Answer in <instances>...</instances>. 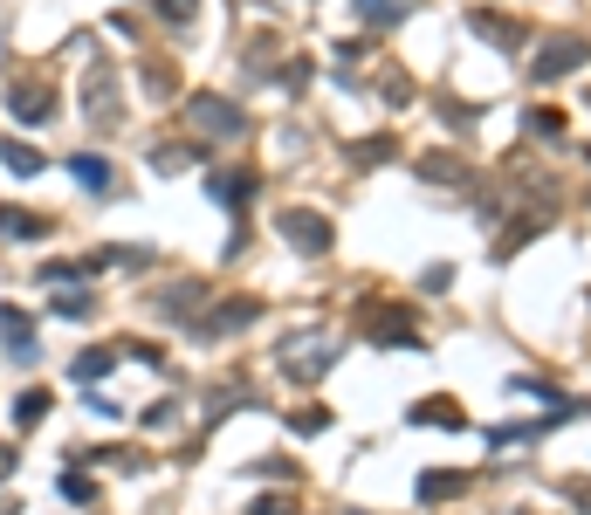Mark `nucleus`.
I'll return each mask as SVG.
<instances>
[{"label":"nucleus","instance_id":"obj_1","mask_svg":"<svg viewBox=\"0 0 591 515\" xmlns=\"http://www.w3.org/2000/svg\"><path fill=\"white\" fill-rule=\"evenodd\" d=\"M193 124H206L214 138H241V131H248V117H241L234 104H220V96H200V104H193Z\"/></svg>","mask_w":591,"mask_h":515},{"label":"nucleus","instance_id":"obj_2","mask_svg":"<svg viewBox=\"0 0 591 515\" xmlns=\"http://www.w3.org/2000/svg\"><path fill=\"white\" fill-rule=\"evenodd\" d=\"M282 234H289L296 248L324 254V248H330V220H324V213H303V206H296V213H282Z\"/></svg>","mask_w":591,"mask_h":515},{"label":"nucleus","instance_id":"obj_3","mask_svg":"<svg viewBox=\"0 0 591 515\" xmlns=\"http://www.w3.org/2000/svg\"><path fill=\"white\" fill-rule=\"evenodd\" d=\"M83 104H96V124H117V117H125V110H117V83H110V63H96L90 69V83H83Z\"/></svg>","mask_w":591,"mask_h":515},{"label":"nucleus","instance_id":"obj_4","mask_svg":"<svg viewBox=\"0 0 591 515\" xmlns=\"http://www.w3.org/2000/svg\"><path fill=\"white\" fill-rule=\"evenodd\" d=\"M585 55H591L585 42H557L550 55H536V83H550V76H571V69L585 63Z\"/></svg>","mask_w":591,"mask_h":515},{"label":"nucleus","instance_id":"obj_5","mask_svg":"<svg viewBox=\"0 0 591 515\" xmlns=\"http://www.w3.org/2000/svg\"><path fill=\"white\" fill-rule=\"evenodd\" d=\"M15 117L21 124H48V90L35 83V90H15Z\"/></svg>","mask_w":591,"mask_h":515},{"label":"nucleus","instance_id":"obj_6","mask_svg":"<svg viewBox=\"0 0 591 515\" xmlns=\"http://www.w3.org/2000/svg\"><path fill=\"white\" fill-rule=\"evenodd\" d=\"M0 343H7L15 358H28V316L21 310H0Z\"/></svg>","mask_w":591,"mask_h":515},{"label":"nucleus","instance_id":"obj_7","mask_svg":"<svg viewBox=\"0 0 591 515\" xmlns=\"http://www.w3.org/2000/svg\"><path fill=\"white\" fill-rule=\"evenodd\" d=\"M48 220H35V213H15V206H0V234L7 241H28V234H42Z\"/></svg>","mask_w":591,"mask_h":515},{"label":"nucleus","instance_id":"obj_8","mask_svg":"<svg viewBox=\"0 0 591 515\" xmlns=\"http://www.w3.org/2000/svg\"><path fill=\"white\" fill-rule=\"evenodd\" d=\"M234 323H255V302H227V310H220L214 323H206V337H227Z\"/></svg>","mask_w":591,"mask_h":515},{"label":"nucleus","instance_id":"obj_9","mask_svg":"<svg viewBox=\"0 0 591 515\" xmlns=\"http://www.w3.org/2000/svg\"><path fill=\"white\" fill-rule=\"evenodd\" d=\"M7 172H15V179H35V172H42V152H28V144H7Z\"/></svg>","mask_w":591,"mask_h":515},{"label":"nucleus","instance_id":"obj_10","mask_svg":"<svg viewBox=\"0 0 591 515\" xmlns=\"http://www.w3.org/2000/svg\"><path fill=\"white\" fill-rule=\"evenodd\" d=\"M351 7H358L365 21H399L406 7H413V0H351Z\"/></svg>","mask_w":591,"mask_h":515},{"label":"nucleus","instance_id":"obj_11","mask_svg":"<svg viewBox=\"0 0 591 515\" xmlns=\"http://www.w3.org/2000/svg\"><path fill=\"white\" fill-rule=\"evenodd\" d=\"M76 179H83L90 193H104V186H110V165H104V158H90V152H83V158H76Z\"/></svg>","mask_w":591,"mask_h":515},{"label":"nucleus","instance_id":"obj_12","mask_svg":"<svg viewBox=\"0 0 591 515\" xmlns=\"http://www.w3.org/2000/svg\"><path fill=\"white\" fill-rule=\"evenodd\" d=\"M454 488H461V474H420V495L426 501H447Z\"/></svg>","mask_w":591,"mask_h":515},{"label":"nucleus","instance_id":"obj_13","mask_svg":"<svg viewBox=\"0 0 591 515\" xmlns=\"http://www.w3.org/2000/svg\"><path fill=\"white\" fill-rule=\"evenodd\" d=\"M110 371V351H83V358H76V378H83V385H90V378H104Z\"/></svg>","mask_w":591,"mask_h":515},{"label":"nucleus","instance_id":"obj_14","mask_svg":"<svg viewBox=\"0 0 591 515\" xmlns=\"http://www.w3.org/2000/svg\"><path fill=\"white\" fill-rule=\"evenodd\" d=\"M158 15H165L172 28H179V21H193V15H200V0H158Z\"/></svg>","mask_w":591,"mask_h":515},{"label":"nucleus","instance_id":"obj_15","mask_svg":"<svg viewBox=\"0 0 591 515\" xmlns=\"http://www.w3.org/2000/svg\"><path fill=\"white\" fill-rule=\"evenodd\" d=\"M15 412H21V426H35V420H42V412H48V399H42V391H28V399H21Z\"/></svg>","mask_w":591,"mask_h":515}]
</instances>
